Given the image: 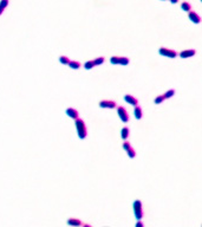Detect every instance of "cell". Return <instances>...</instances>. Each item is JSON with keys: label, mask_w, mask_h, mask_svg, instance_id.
Returning a JSON list of instances; mask_svg holds the SVG:
<instances>
[{"label": "cell", "mask_w": 202, "mask_h": 227, "mask_svg": "<svg viewBox=\"0 0 202 227\" xmlns=\"http://www.w3.org/2000/svg\"><path fill=\"white\" fill-rule=\"evenodd\" d=\"M74 125H76V129H77L78 137L81 138V140H84V138L87 136V130H86L85 122L82 118H77V120H74Z\"/></svg>", "instance_id": "cell-1"}, {"label": "cell", "mask_w": 202, "mask_h": 227, "mask_svg": "<svg viewBox=\"0 0 202 227\" xmlns=\"http://www.w3.org/2000/svg\"><path fill=\"white\" fill-rule=\"evenodd\" d=\"M132 207H134L135 218H136L137 220H142V218H143V208H142V202H141V200H135Z\"/></svg>", "instance_id": "cell-2"}, {"label": "cell", "mask_w": 202, "mask_h": 227, "mask_svg": "<svg viewBox=\"0 0 202 227\" xmlns=\"http://www.w3.org/2000/svg\"><path fill=\"white\" fill-rule=\"evenodd\" d=\"M158 53L163 57H167V58H175L177 57V52L174 51V50L167 49V47H160L158 49Z\"/></svg>", "instance_id": "cell-3"}, {"label": "cell", "mask_w": 202, "mask_h": 227, "mask_svg": "<svg viewBox=\"0 0 202 227\" xmlns=\"http://www.w3.org/2000/svg\"><path fill=\"white\" fill-rule=\"evenodd\" d=\"M117 114H118V117L121 118V121L123 123L129 122V114H128V111H127V109H125V108L118 107L117 108Z\"/></svg>", "instance_id": "cell-4"}, {"label": "cell", "mask_w": 202, "mask_h": 227, "mask_svg": "<svg viewBox=\"0 0 202 227\" xmlns=\"http://www.w3.org/2000/svg\"><path fill=\"white\" fill-rule=\"evenodd\" d=\"M99 107L103 109H115L116 108V103L113 101H100L99 102Z\"/></svg>", "instance_id": "cell-5"}, {"label": "cell", "mask_w": 202, "mask_h": 227, "mask_svg": "<svg viewBox=\"0 0 202 227\" xmlns=\"http://www.w3.org/2000/svg\"><path fill=\"white\" fill-rule=\"evenodd\" d=\"M124 101L127 102L128 104H130V105H132V107H136V105H138V99L136 98V97H134L132 95H129V94H127L124 96Z\"/></svg>", "instance_id": "cell-6"}, {"label": "cell", "mask_w": 202, "mask_h": 227, "mask_svg": "<svg viewBox=\"0 0 202 227\" xmlns=\"http://www.w3.org/2000/svg\"><path fill=\"white\" fill-rule=\"evenodd\" d=\"M188 18L190 19V21H193L194 24H200L201 23V17L196 13V12H194V11H190V12H188Z\"/></svg>", "instance_id": "cell-7"}, {"label": "cell", "mask_w": 202, "mask_h": 227, "mask_svg": "<svg viewBox=\"0 0 202 227\" xmlns=\"http://www.w3.org/2000/svg\"><path fill=\"white\" fill-rule=\"evenodd\" d=\"M65 112H66V115H68L70 118H72V120L79 118V114H78V111L76 110L74 108H68Z\"/></svg>", "instance_id": "cell-8"}, {"label": "cell", "mask_w": 202, "mask_h": 227, "mask_svg": "<svg viewBox=\"0 0 202 227\" xmlns=\"http://www.w3.org/2000/svg\"><path fill=\"white\" fill-rule=\"evenodd\" d=\"M196 53L195 50H184V51L180 52V57L181 58H190Z\"/></svg>", "instance_id": "cell-9"}, {"label": "cell", "mask_w": 202, "mask_h": 227, "mask_svg": "<svg viewBox=\"0 0 202 227\" xmlns=\"http://www.w3.org/2000/svg\"><path fill=\"white\" fill-rule=\"evenodd\" d=\"M68 225L71 226V227H79V226H83L82 221L79 219H76V218H70L68 220Z\"/></svg>", "instance_id": "cell-10"}, {"label": "cell", "mask_w": 202, "mask_h": 227, "mask_svg": "<svg viewBox=\"0 0 202 227\" xmlns=\"http://www.w3.org/2000/svg\"><path fill=\"white\" fill-rule=\"evenodd\" d=\"M134 115H135V118L136 120H141L143 114H142V108L140 105H136L135 109H134Z\"/></svg>", "instance_id": "cell-11"}, {"label": "cell", "mask_w": 202, "mask_h": 227, "mask_svg": "<svg viewBox=\"0 0 202 227\" xmlns=\"http://www.w3.org/2000/svg\"><path fill=\"white\" fill-rule=\"evenodd\" d=\"M69 66L71 68V69H73V70H78L81 66H82V64L79 62H77V60H71L70 63H69Z\"/></svg>", "instance_id": "cell-12"}, {"label": "cell", "mask_w": 202, "mask_h": 227, "mask_svg": "<svg viewBox=\"0 0 202 227\" xmlns=\"http://www.w3.org/2000/svg\"><path fill=\"white\" fill-rule=\"evenodd\" d=\"M121 136H122V138H123L124 141H127V138L129 137V128H128V127H124V128L122 129Z\"/></svg>", "instance_id": "cell-13"}, {"label": "cell", "mask_w": 202, "mask_h": 227, "mask_svg": "<svg viewBox=\"0 0 202 227\" xmlns=\"http://www.w3.org/2000/svg\"><path fill=\"white\" fill-rule=\"evenodd\" d=\"M181 8H182L184 12H190V11H192V5L189 4V3H187V1H183V3L181 4Z\"/></svg>", "instance_id": "cell-14"}, {"label": "cell", "mask_w": 202, "mask_h": 227, "mask_svg": "<svg viewBox=\"0 0 202 227\" xmlns=\"http://www.w3.org/2000/svg\"><path fill=\"white\" fill-rule=\"evenodd\" d=\"M59 62H60V64H63V65H69V63H70L71 60H70L69 57H66V56H60V57H59Z\"/></svg>", "instance_id": "cell-15"}, {"label": "cell", "mask_w": 202, "mask_h": 227, "mask_svg": "<svg viewBox=\"0 0 202 227\" xmlns=\"http://www.w3.org/2000/svg\"><path fill=\"white\" fill-rule=\"evenodd\" d=\"M96 65H95V62L93 60H89V62H86L85 64H84V68L86 69V70H91V69H93Z\"/></svg>", "instance_id": "cell-16"}, {"label": "cell", "mask_w": 202, "mask_h": 227, "mask_svg": "<svg viewBox=\"0 0 202 227\" xmlns=\"http://www.w3.org/2000/svg\"><path fill=\"white\" fill-rule=\"evenodd\" d=\"M164 99H166V97H164V94H163V95L157 96V97L154 99V102H155V104H161L162 102H164Z\"/></svg>", "instance_id": "cell-17"}, {"label": "cell", "mask_w": 202, "mask_h": 227, "mask_svg": "<svg viewBox=\"0 0 202 227\" xmlns=\"http://www.w3.org/2000/svg\"><path fill=\"white\" fill-rule=\"evenodd\" d=\"M119 58L121 57H118V56H112L110 58V63H111V64H113V65H117V64H119Z\"/></svg>", "instance_id": "cell-18"}, {"label": "cell", "mask_w": 202, "mask_h": 227, "mask_svg": "<svg viewBox=\"0 0 202 227\" xmlns=\"http://www.w3.org/2000/svg\"><path fill=\"white\" fill-rule=\"evenodd\" d=\"M129 62H130V60H129L128 57H121V58H119V64H121V65H128Z\"/></svg>", "instance_id": "cell-19"}, {"label": "cell", "mask_w": 202, "mask_h": 227, "mask_svg": "<svg viewBox=\"0 0 202 227\" xmlns=\"http://www.w3.org/2000/svg\"><path fill=\"white\" fill-rule=\"evenodd\" d=\"M104 57H98V58H96L93 62H95V65L96 66H98V65H102L103 64V63H104Z\"/></svg>", "instance_id": "cell-20"}, {"label": "cell", "mask_w": 202, "mask_h": 227, "mask_svg": "<svg viewBox=\"0 0 202 227\" xmlns=\"http://www.w3.org/2000/svg\"><path fill=\"white\" fill-rule=\"evenodd\" d=\"M127 154H128V156H129L130 159L136 157V151H135V149H134V148H130V149L127 151Z\"/></svg>", "instance_id": "cell-21"}, {"label": "cell", "mask_w": 202, "mask_h": 227, "mask_svg": "<svg viewBox=\"0 0 202 227\" xmlns=\"http://www.w3.org/2000/svg\"><path fill=\"white\" fill-rule=\"evenodd\" d=\"M174 95H175V90H174V89H170V90H168V91L164 94V97H166V99H168V98H171Z\"/></svg>", "instance_id": "cell-22"}, {"label": "cell", "mask_w": 202, "mask_h": 227, "mask_svg": "<svg viewBox=\"0 0 202 227\" xmlns=\"http://www.w3.org/2000/svg\"><path fill=\"white\" fill-rule=\"evenodd\" d=\"M8 4H10V0H0V7H3L4 10L8 6Z\"/></svg>", "instance_id": "cell-23"}, {"label": "cell", "mask_w": 202, "mask_h": 227, "mask_svg": "<svg viewBox=\"0 0 202 227\" xmlns=\"http://www.w3.org/2000/svg\"><path fill=\"white\" fill-rule=\"evenodd\" d=\"M123 149L125 150V151H128L130 148H131V144H130V142H128V141H125V142H123Z\"/></svg>", "instance_id": "cell-24"}, {"label": "cell", "mask_w": 202, "mask_h": 227, "mask_svg": "<svg viewBox=\"0 0 202 227\" xmlns=\"http://www.w3.org/2000/svg\"><path fill=\"white\" fill-rule=\"evenodd\" d=\"M135 227H144V225H143V222H142L141 220H138V221L136 222V225H135Z\"/></svg>", "instance_id": "cell-25"}, {"label": "cell", "mask_w": 202, "mask_h": 227, "mask_svg": "<svg viewBox=\"0 0 202 227\" xmlns=\"http://www.w3.org/2000/svg\"><path fill=\"white\" fill-rule=\"evenodd\" d=\"M169 1H170L171 4H177V3H179V0H169Z\"/></svg>", "instance_id": "cell-26"}, {"label": "cell", "mask_w": 202, "mask_h": 227, "mask_svg": "<svg viewBox=\"0 0 202 227\" xmlns=\"http://www.w3.org/2000/svg\"><path fill=\"white\" fill-rule=\"evenodd\" d=\"M83 227H92V226H91V225H89V224H84V225H83Z\"/></svg>", "instance_id": "cell-27"}, {"label": "cell", "mask_w": 202, "mask_h": 227, "mask_svg": "<svg viewBox=\"0 0 202 227\" xmlns=\"http://www.w3.org/2000/svg\"><path fill=\"white\" fill-rule=\"evenodd\" d=\"M3 12H4V8H3V7H0V16L3 14Z\"/></svg>", "instance_id": "cell-28"}, {"label": "cell", "mask_w": 202, "mask_h": 227, "mask_svg": "<svg viewBox=\"0 0 202 227\" xmlns=\"http://www.w3.org/2000/svg\"><path fill=\"white\" fill-rule=\"evenodd\" d=\"M161 1H164V0H161Z\"/></svg>", "instance_id": "cell-29"}, {"label": "cell", "mask_w": 202, "mask_h": 227, "mask_svg": "<svg viewBox=\"0 0 202 227\" xmlns=\"http://www.w3.org/2000/svg\"><path fill=\"white\" fill-rule=\"evenodd\" d=\"M201 3H202V0H201Z\"/></svg>", "instance_id": "cell-30"}, {"label": "cell", "mask_w": 202, "mask_h": 227, "mask_svg": "<svg viewBox=\"0 0 202 227\" xmlns=\"http://www.w3.org/2000/svg\"><path fill=\"white\" fill-rule=\"evenodd\" d=\"M201 227H202V225H201Z\"/></svg>", "instance_id": "cell-31"}]
</instances>
